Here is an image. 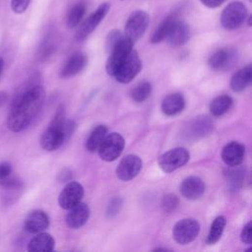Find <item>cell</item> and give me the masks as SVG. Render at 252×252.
<instances>
[{"instance_id": "1", "label": "cell", "mask_w": 252, "mask_h": 252, "mask_svg": "<svg viewBox=\"0 0 252 252\" xmlns=\"http://www.w3.org/2000/svg\"><path fill=\"white\" fill-rule=\"evenodd\" d=\"M45 98L44 89L32 80L15 96L7 118V127L13 132L26 129L41 109Z\"/></svg>"}, {"instance_id": "2", "label": "cell", "mask_w": 252, "mask_h": 252, "mask_svg": "<svg viewBox=\"0 0 252 252\" xmlns=\"http://www.w3.org/2000/svg\"><path fill=\"white\" fill-rule=\"evenodd\" d=\"M247 9L240 1L229 3L222 11L220 16L221 26L228 31L238 29L246 20Z\"/></svg>"}, {"instance_id": "3", "label": "cell", "mask_w": 252, "mask_h": 252, "mask_svg": "<svg viewBox=\"0 0 252 252\" xmlns=\"http://www.w3.org/2000/svg\"><path fill=\"white\" fill-rule=\"evenodd\" d=\"M125 147L124 138L116 132L106 134L97 151L99 158L105 161H113L122 154Z\"/></svg>"}, {"instance_id": "4", "label": "cell", "mask_w": 252, "mask_h": 252, "mask_svg": "<svg viewBox=\"0 0 252 252\" xmlns=\"http://www.w3.org/2000/svg\"><path fill=\"white\" fill-rule=\"evenodd\" d=\"M149 23L150 16L147 12L142 10L134 11L127 19L124 29V35L134 43L145 33Z\"/></svg>"}, {"instance_id": "5", "label": "cell", "mask_w": 252, "mask_h": 252, "mask_svg": "<svg viewBox=\"0 0 252 252\" xmlns=\"http://www.w3.org/2000/svg\"><path fill=\"white\" fill-rule=\"evenodd\" d=\"M189 158V152L185 148L178 147L162 154L159 157L158 162L163 172L169 173L185 165L188 162Z\"/></svg>"}, {"instance_id": "6", "label": "cell", "mask_w": 252, "mask_h": 252, "mask_svg": "<svg viewBox=\"0 0 252 252\" xmlns=\"http://www.w3.org/2000/svg\"><path fill=\"white\" fill-rule=\"evenodd\" d=\"M142 68V61L136 50L132 49L126 59L118 67L113 75L117 82L121 84H128L139 74Z\"/></svg>"}, {"instance_id": "7", "label": "cell", "mask_w": 252, "mask_h": 252, "mask_svg": "<svg viewBox=\"0 0 252 252\" xmlns=\"http://www.w3.org/2000/svg\"><path fill=\"white\" fill-rule=\"evenodd\" d=\"M133 49V42L125 35L115 44L108 52L109 56L106 61L105 69L108 75L113 76L121 63L126 59L130 51Z\"/></svg>"}, {"instance_id": "8", "label": "cell", "mask_w": 252, "mask_h": 252, "mask_svg": "<svg viewBox=\"0 0 252 252\" xmlns=\"http://www.w3.org/2000/svg\"><path fill=\"white\" fill-rule=\"evenodd\" d=\"M200 232V223L191 218L178 220L172 229L174 240L179 244H188L196 239Z\"/></svg>"}, {"instance_id": "9", "label": "cell", "mask_w": 252, "mask_h": 252, "mask_svg": "<svg viewBox=\"0 0 252 252\" xmlns=\"http://www.w3.org/2000/svg\"><path fill=\"white\" fill-rule=\"evenodd\" d=\"M109 8H110V5L107 2L100 4L97 7V9L94 13H92L77 29L75 32L76 40L78 41L84 40L89 34H91L95 30V28L99 25V23L104 19Z\"/></svg>"}, {"instance_id": "10", "label": "cell", "mask_w": 252, "mask_h": 252, "mask_svg": "<svg viewBox=\"0 0 252 252\" xmlns=\"http://www.w3.org/2000/svg\"><path fill=\"white\" fill-rule=\"evenodd\" d=\"M143 162L139 156L134 154L127 155L118 163L116 175L122 181H129L139 174Z\"/></svg>"}, {"instance_id": "11", "label": "cell", "mask_w": 252, "mask_h": 252, "mask_svg": "<svg viewBox=\"0 0 252 252\" xmlns=\"http://www.w3.org/2000/svg\"><path fill=\"white\" fill-rule=\"evenodd\" d=\"M84 196V187L76 181L68 182L58 197V204L62 209L68 210L80 203Z\"/></svg>"}, {"instance_id": "12", "label": "cell", "mask_w": 252, "mask_h": 252, "mask_svg": "<svg viewBox=\"0 0 252 252\" xmlns=\"http://www.w3.org/2000/svg\"><path fill=\"white\" fill-rule=\"evenodd\" d=\"M64 140L65 135L63 127L50 124L49 127L41 135L40 145L43 150L47 152H53L63 144Z\"/></svg>"}, {"instance_id": "13", "label": "cell", "mask_w": 252, "mask_h": 252, "mask_svg": "<svg viewBox=\"0 0 252 252\" xmlns=\"http://www.w3.org/2000/svg\"><path fill=\"white\" fill-rule=\"evenodd\" d=\"M245 155V147L238 142H230L226 144L221 151V158L223 162L230 166L236 167L241 164Z\"/></svg>"}, {"instance_id": "14", "label": "cell", "mask_w": 252, "mask_h": 252, "mask_svg": "<svg viewBox=\"0 0 252 252\" xmlns=\"http://www.w3.org/2000/svg\"><path fill=\"white\" fill-rule=\"evenodd\" d=\"M206 186L203 179L199 176L186 177L180 184V193L188 200H197L205 192Z\"/></svg>"}, {"instance_id": "15", "label": "cell", "mask_w": 252, "mask_h": 252, "mask_svg": "<svg viewBox=\"0 0 252 252\" xmlns=\"http://www.w3.org/2000/svg\"><path fill=\"white\" fill-rule=\"evenodd\" d=\"M88 58L82 52H76L70 55L64 62L60 70L61 78L68 79L79 74L87 65Z\"/></svg>"}, {"instance_id": "16", "label": "cell", "mask_w": 252, "mask_h": 252, "mask_svg": "<svg viewBox=\"0 0 252 252\" xmlns=\"http://www.w3.org/2000/svg\"><path fill=\"white\" fill-rule=\"evenodd\" d=\"M68 211L65 220L67 225L71 228H80L89 220L90 208L86 203L80 202L68 209Z\"/></svg>"}, {"instance_id": "17", "label": "cell", "mask_w": 252, "mask_h": 252, "mask_svg": "<svg viewBox=\"0 0 252 252\" xmlns=\"http://www.w3.org/2000/svg\"><path fill=\"white\" fill-rule=\"evenodd\" d=\"M49 225L47 214L40 210L31 212L25 220V229L30 233H39L44 231Z\"/></svg>"}, {"instance_id": "18", "label": "cell", "mask_w": 252, "mask_h": 252, "mask_svg": "<svg viewBox=\"0 0 252 252\" xmlns=\"http://www.w3.org/2000/svg\"><path fill=\"white\" fill-rule=\"evenodd\" d=\"M189 36L190 32L188 26L184 22L177 19L165 39H167L168 43L172 46H181L187 42Z\"/></svg>"}, {"instance_id": "19", "label": "cell", "mask_w": 252, "mask_h": 252, "mask_svg": "<svg viewBox=\"0 0 252 252\" xmlns=\"http://www.w3.org/2000/svg\"><path fill=\"white\" fill-rule=\"evenodd\" d=\"M185 107V99L182 94L174 93L166 95L161 101V111L167 116L180 113Z\"/></svg>"}, {"instance_id": "20", "label": "cell", "mask_w": 252, "mask_h": 252, "mask_svg": "<svg viewBox=\"0 0 252 252\" xmlns=\"http://www.w3.org/2000/svg\"><path fill=\"white\" fill-rule=\"evenodd\" d=\"M28 244V250L31 252H50L54 249L55 241L53 237L46 232L36 233Z\"/></svg>"}, {"instance_id": "21", "label": "cell", "mask_w": 252, "mask_h": 252, "mask_svg": "<svg viewBox=\"0 0 252 252\" xmlns=\"http://www.w3.org/2000/svg\"><path fill=\"white\" fill-rule=\"evenodd\" d=\"M212 122L207 116H200L196 117L194 120H192L186 129V135L188 138H199L202 136H205L207 133H209L212 129Z\"/></svg>"}, {"instance_id": "22", "label": "cell", "mask_w": 252, "mask_h": 252, "mask_svg": "<svg viewBox=\"0 0 252 252\" xmlns=\"http://www.w3.org/2000/svg\"><path fill=\"white\" fill-rule=\"evenodd\" d=\"M252 78V67L250 64L235 72L230 79V88L233 92L244 91L250 84Z\"/></svg>"}, {"instance_id": "23", "label": "cell", "mask_w": 252, "mask_h": 252, "mask_svg": "<svg viewBox=\"0 0 252 252\" xmlns=\"http://www.w3.org/2000/svg\"><path fill=\"white\" fill-rule=\"evenodd\" d=\"M177 20L175 15H170L166 17L160 24L159 26L155 30L154 33L151 36V42L152 43H158L166 38L168 35L172 26L174 25L175 21Z\"/></svg>"}, {"instance_id": "24", "label": "cell", "mask_w": 252, "mask_h": 252, "mask_svg": "<svg viewBox=\"0 0 252 252\" xmlns=\"http://www.w3.org/2000/svg\"><path fill=\"white\" fill-rule=\"evenodd\" d=\"M107 127L104 125H98L96 126L89 135L87 141H86V149L91 152L94 153L97 151L99 145L103 141L104 137L107 134Z\"/></svg>"}, {"instance_id": "25", "label": "cell", "mask_w": 252, "mask_h": 252, "mask_svg": "<svg viewBox=\"0 0 252 252\" xmlns=\"http://www.w3.org/2000/svg\"><path fill=\"white\" fill-rule=\"evenodd\" d=\"M232 54L231 52L226 49L222 48L216 51L209 59V65L214 70H222L226 68L231 61Z\"/></svg>"}, {"instance_id": "26", "label": "cell", "mask_w": 252, "mask_h": 252, "mask_svg": "<svg viewBox=\"0 0 252 252\" xmlns=\"http://www.w3.org/2000/svg\"><path fill=\"white\" fill-rule=\"evenodd\" d=\"M232 105V98L229 95H220L215 97L210 103V111L214 116H220L227 112Z\"/></svg>"}, {"instance_id": "27", "label": "cell", "mask_w": 252, "mask_h": 252, "mask_svg": "<svg viewBox=\"0 0 252 252\" xmlns=\"http://www.w3.org/2000/svg\"><path fill=\"white\" fill-rule=\"evenodd\" d=\"M225 224H226V219L223 216H219L213 220L208 237H207L208 244H215L220 239L223 233Z\"/></svg>"}, {"instance_id": "28", "label": "cell", "mask_w": 252, "mask_h": 252, "mask_svg": "<svg viewBox=\"0 0 252 252\" xmlns=\"http://www.w3.org/2000/svg\"><path fill=\"white\" fill-rule=\"evenodd\" d=\"M86 12V6L84 3H76L73 5L67 13L66 24L69 28H76L79 26Z\"/></svg>"}, {"instance_id": "29", "label": "cell", "mask_w": 252, "mask_h": 252, "mask_svg": "<svg viewBox=\"0 0 252 252\" xmlns=\"http://www.w3.org/2000/svg\"><path fill=\"white\" fill-rule=\"evenodd\" d=\"M152 93V85L150 82H142L137 85L131 92L132 99L136 102H143Z\"/></svg>"}, {"instance_id": "30", "label": "cell", "mask_w": 252, "mask_h": 252, "mask_svg": "<svg viewBox=\"0 0 252 252\" xmlns=\"http://www.w3.org/2000/svg\"><path fill=\"white\" fill-rule=\"evenodd\" d=\"M179 205V199L176 195L166 194L161 199V208L166 213H171L176 210Z\"/></svg>"}, {"instance_id": "31", "label": "cell", "mask_w": 252, "mask_h": 252, "mask_svg": "<svg viewBox=\"0 0 252 252\" xmlns=\"http://www.w3.org/2000/svg\"><path fill=\"white\" fill-rule=\"evenodd\" d=\"M124 35L121 33L120 31L118 30H112L111 32H108L107 36H106V41H105V47L107 52H109L114 46L115 44L123 37Z\"/></svg>"}, {"instance_id": "32", "label": "cell", "mask_w": 252, "mask_h": 252, "mask_svg": "<svg viewBox=\"0 0 252 252\" xmlns=\"http://www.w3.org/2000/svg\"><path fill=\"white\" fill-rule=\"evenodd\" d=\"M122 207V200L119 197H114L113 199H111V201L109 202L108 206H107V210H106V214L108 217H114L116 216L120 209Z\"/></svg>"}, {"instance_id": "33", "label": "cell", "mask_w": 252, "mask_h": 252, "mask_svg": "<svg viewBox=\"0 0 252 252\" xmlns=\"http://www.w3.org/2000/svg\"><path fill=\"white\" fill-rule=\"evenodd\" d=\"M32 0H11V9L16 14L24 13Z\"/></svg>"}, {"instance_id": "34", "label": "cell", "mask_w": 252, "mask_h": 252, "mask_svg": "<svg viewBox=\"0 0 252 252\" xmlns=\"http://www.w3.org/2000/svg\"><path fill=\"white\" fill-rule=\"evenodd\" d=\"M241 241L245 244H251L252 243V222L248 221L242 228L241 234H240Z\"/></svg>"}, {"instance_id": "35", "label": "cell", "mask_w": 252, "mask_h": 252, "mask_svg": "<svg viewBox=\"0 0 252 252\" xmlns=\"http://www.w3.org/2000/svg\"><path fill=\"white\" fill-rule=\"evenodd\" d=\"M11 172H12V165L7 161L1 162L0 163V182L6 177H8L11 174Z\"/></svg>"}, {"instance_id": "36", "label": "cell", "mask_w": 252, "mask_h": 252, "mask_svg": "<svg viewBox=\"0 0 252 252\" xmlns=\"http://www.w3.org/2000/svg\"><path fill=\"white\" fill-rule=\"evenodd\" d=\"M201 3L208 8H217L224 3L225 0H200Z\"/></svg>"}, {"instance_id": "37", "label": "cell", "mask_w": 252, "mask_h": 252, "mask_svg": "<svg viewBox=\"0 0 252 252\" xmlns=\"http://www.w3.org/2000/svg\"><path fill=\"white\" fill-rule=\"evenodd\" d=\"M8 99V94L5 92H0V106L4 104Z\"/></svg>"}, {"instance_id": "38", "label": "cell", "mask_w": 252, "mask_h": 252, "mask_svg": "<svg viewBox=\"0 0 252 252\" xmlns=\"http://www.w3.org/2000/svg\"><path fill=\"white\" fill-rule=\"evenodd\" d=\"M3 65H4L3 59L0 57V77H1V74H2V70H3Z\"/></svg>"}, {"instance_id": "39", "label": "cell", "mask_w": 252, "mask_h": 252, "mask_svg": "<svg viewBox=\"0 0 252 252\" xmlns=\"http://www.w3.org/2000/svg\"><path fill=\"white\" fill-rule=\"evenodd\" d=\"M167 249L166 248H156L154 249V251H166Z\"/></svg>"}, {"instance_id": "40", "label": "cell", "mask_w": 252, "mask_h": 252, "mask_svg": "<svg viewBox=\"0 0 252 252\" xmlns=\"http://www.w3.org/2000/svg\"><path fill=\"white\" fill-rule=\"evenodd\" d=\"M250 1H251V0H250Z\"/></svg>"}]
</instances>
